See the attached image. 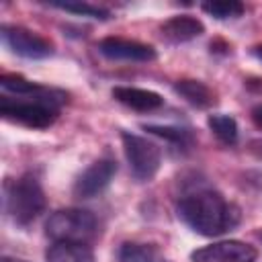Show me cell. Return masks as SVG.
I'll return each mask as SVG.
<instances>
[{"instance_id": "obj_7", "label": "cell", "mask_w": 262, "mask_h": 262, "mask_svg": "<svg viewBox=\"0 0 262 262\" xmlns=\"http://www.w3.org/2000/svg\"><path fill=\"white\" fill-rule=\"evenodd\" d=\"M192 262H256L258 250L239 239H221L190 254Z\"/></svg>"}, {"instance_id": "obj_9", "label": "cell", "mask_w": 262, "mask_h": 262, "mask_svg": "<svg viewBox=\"0 0 262 262\" xmlns=\"http://www.w3.org/2000/svg\"><path fill=\"white\" fill-rule=\"evenodd\" d=\"M98 53L117 61H154L158 57L151 45L125 37H104L98 43Z\"/></svg>"}, {"instance_id": "obj_4", "label": "cell", "mask_w": 262, "mask_h": 262, "mask_svg": "<svg viewBox=\"0 0 262 262\" xmlns=\"http://www.w3.org/2000/svg\"><path fill=\"white\" fill-rule=\"evenodd\" d=\"M45 233L53 242L88 246L98 233V219L86 209H57L45 221Z\"/></svg>"}, {"instance_id": "obj_2", "label": "cell", "mask_w": 262, "mask_h": 262, "mask_svg": "<svg viewBox=\"0 0 262 262\" xmlns=\"http://www.w3.org/2000/svg\"><path fill=\"white\" fill-rule=\"evenodd\" d=\"M68 102V94L57 88L41 86L33 94L25 96H0V115L6 121L25 125L29 129H47L51 127L57 117L59 108Z\"/></svg>"}, {"instance_id": "obj_19", "label": "cell", "mask_w": 262, "mask_h": 262, "mask_svg": "<svg viewBox=\"0 0 262 262\" xmlns=\"http://www.w3.org/2000/svg\"><path fill=\"white\" fill-rule=\"evenodd\" d=\"M252 121H254V125L258 129H262V104H256L252 108Z\"/></svg>"}, {"instance_id": "obj_18", "label": "cell", "mask_w": 262, "mask_h": 262, "mask_svg": "<svg viewBox=\"0 0 262 262\" xmlns=\"http://www.w3.org/2000/svg\"><path fill=\"white\" fill-rule=\"evenodd\" d=\"M49 6L78 14V16H88V18H98V20H106L111 18V12L102 6L90 4V2H80V0H70V2H49Z\"/></svg>"}, {"instance_id": "obj_8", "label": "cell", "mask_w": 262, "mask_h": 262, "mask_svg": "<svg viewBox=\"0 0 262 262\" xmlns=\"http://www.w3.org/2000/svg\"><path fill=\"white\" fill-rule=\"evenodd\" d=\"M117 162L113 158H100L92 162L74 182V194L78 199H94L98 196L115 178Z\"/></svg>"}, {"instance_id": "obj_20", "label": "cell", "mask_w": 262, "mask_h": 262, "mask_svg": "<svg viewBox=\"0 0 262 262\" xmlns=\"http://www.w3.org/2000/svg\"><path fill=\"white\" fill-rule=\"evenodd\" d=\"M252 51H254V55H256V57H258V59L262 61V45H256V47H254Z\"/></svg>"}, {"instance_id": "obj_13", "label": "cell", "mask_w": 262, "mask_h": 262, "mask_svg": "<svg viewBox=\"0 0 262 262\" xmlns=\"http://www.w3.org/2000/svg\"><path fill=\"white\" fill-rule=\"evenodd\" d=\"M45 262H94V254L86 244L53 242L45 252Z\"/></svg>"}, {"instance_id": "obj_14", "label": "cell", "mask_w": 262, "mask_h": 262, "mask_svg": "<svg viewBox=\"0 0 262 262\" xmlns=\"http://www.w3.org/2000/svg\"><path fill=\"white\" fill-rule=\"evenodd\" d=\"M119 262H168L162 250L154 244H139V242H125L117 252Z\"/></svg>"}, {"instance_id": "obj_22", "label": "cell", "mask_w": 262, "mask_h": 262, "mask_svg": "<svg viewBox=\"0 0 262 262\" xmlns=\"http://www.w3.org/2000/svg\"><path fill=\"white\" fill-rule=\"evenodd\" d=\"M260 239H262V233H260Z\"/></svg>"}, {"instance_id": "obj_11", "label": "cell", "mask_w": 262, "mask_h": 262, "mask_svg": "<svg viewBox=\"0 0 262 262\" xmlns=\"http://www.w3.org/2000/svg\"><path fill=\"white\" fill-rule=\"evenodd\" d=\"M111 94L121 104L133 108V111H139V113H149L164 104V98L158 92L137 88V86H115L111 90Z\"/></svg>"}, {"instance_id": "obj_6", "label": "cell", "mask_w": 262, "mask_h": 262, "mask_svg": "<svg viewBox=\"0 0 262 262\" xmlns=\"http://www.w3.org/2000/svg\"><path fill=\"white\" fill-rule=\"evenodd\" d=\"M0 37L2 43L16 55L27 57V59H45L49 55H53V43L49 39H45L43 35L18 27V25H2L0 29Z\"/></svg>"}, {"instance_id": "obj_1", "label": "cell", "mask_w": 262, "mask_h": 262, "mask_svg": "<svg viewBox=\"0 0 262 262\" xmlns=\"http://www.w3.org/2000/svg\"><path fill=\"white\" fill-rule=\"evenodd\" d=\"M178 217L199 235L215 237L231 231L242 215L239 209L225 201V196L213 188H199L186 192L178 201Z\"/></svg>"}, {"instance_id": "obj_5", "label": "cell", "mask_w": 262, "mask_h": 262, "mask_svg": "<svg viewBox=\"0 0 262 262\" xmlns=\"http://www.w3.org/2000/svg\"><path fill=\"white\" fill-rule=\"evenodd\" d=\"M121 139H123L125 158L129 162V170H131L133 178L137 182H149L158 174L160 164H162L160 147L154 141H149L141 135L129 133V131H123Z\"/></svg>"}, {"instance_id": "obj_15", "label": "cell", "mask_w": 262, "mask_h": 262, "mask_svg": "<svg viewBox=\"0 0 262 262\" xmlns=\"http://www.w3.org/2000/svg\"><path fill=\"white\" fill-rule=\"evenodd\" d=\"M143 129L151 135H158L162 139H166L168 143H172L178 149L188 151L194 145V133L190 129L184 127H176V125H143Z\"/></svg>"}, {"instance_id": "obj_3", "label": "cell", "mask_w": 262, "mask_h": 262, "mask_svg": "<svg viewBox=\"0 0 262 262\" xmlns=\"http://www.w3.org/2000/svg\"><path fill=\"white\" fill-rule=\"evenodd\" d=\"M45 192L39 178L31 172L4 184V211L14 225L27 227L45 211Z\"/></svg>"}, {"instance_id": "obj_12", "label": "cell", "mask_w": 262, "mask_h": 262, "mask_svg": "<svg viewBox=\"0 0 262 262\" xmlns=\"http://www.w3.org/2000/svg\"><path fill=\"white\" fill-rule=\"evenodd\" d=\"M174 92L196 108H209L217 102L215 92L201 80H178L174 84Z\"/></svg>"}, {"instance_id": "obj_17", "label": "cell", "mask_w": 262, "mask_h": 262, "mask_svg": "<svg viewBox=\"0 0 262 262\" xmlns=\"http://www.w3.org/2000/svg\"><path fill=\"white\" fill-rule=\"evenodd\" d=\"M201 8H203V12H207L209 16H213L217 20L237 18L246 10V6L237 0H211V2H203Z\"/></svg>"}, {"instance_id": "obj_21", "label": "cell", "mask_w": 262, "mask_h": 262, "mask_svg": "<svg viewBox=\"0 0 262 262\" xmlns=\"http://www.w3.org/2000/svg\"><path fill=\"white\" fill-rule=\"evenodd\" d=\"M0 262H27V260H18V258H10V256H4Z\"/></svg>"}, {"instance_id": "obj_16", "label": "cell", "mask_w": 262, "mask_h": 262, "mask_svg": "<svg viewBox=\"0 0 262 262\" xmlns=\"http://www.w3.org/2000/svg\"><path fill=\"white\" fill-rule=\"evenodd\" d=\"M207 125H209V129L213 131V135H215L221 143H225V145H233V143L237 141V123H235L233 117H229V115H221V113H217V115H209Z\"/></svg>"}, {"instance_id": "obj_10", "label": "cell", "mask_w": 262, "mask_h": 262, "mask_svg": "<svg viewBox=\"0 0 262 262\" xmlns=\"http://www.w3.org/2000/svg\"><path fill=\"white\" fill-rule=\"evenodd\" d=\"M160 33L168 43H188L205 33V25L190 14H178L168 18L160 27Z\"/></svg>"}]
</instances>
